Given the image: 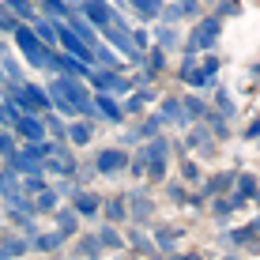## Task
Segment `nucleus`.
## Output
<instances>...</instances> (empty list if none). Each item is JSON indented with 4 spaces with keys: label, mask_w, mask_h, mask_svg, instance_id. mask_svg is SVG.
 <instances>
[{
    "label": "nucleus",
    "mask_w": 260,
    "mask_h": 260,
    "mask_svg": "<svg viewBox=\"0 0 260 260\" xmlns=\"http://www.w3.org/2000/svg\"><path fill=\"white\" fill-rule=\"evenodd\" d=\"M34 208H38V211H53V208H57V196H53V192H42V200L34 204Z\"/></svg>",
    "instance_id": "nucleus-20"
},
{
    "label": "nucleus",
    "mask_w": 260,
    "mask_h": 260,
    "mask_svg": "<svg viewBox=\"0 0 260 260\" xmlns=\"http://www.w3.org/2000/svg\"><path fill=\"white\" fill-rule=\"evenodd\" d=\"M87 15H91L94 23H110V8H106L102 0H87Z\"/></svg>",
    "instance_id": "nucleus-8"
},
{
    "label": "nucleus",
    "mask_w": 260,
    "mask_h": 260,
    "mask_svg": "<svg viewBox=\"0 0 260 260\" xmlns=\"http://www.w3.org/2000/svg\"><path fill=\"white\" fill-rule=\"evenodd\" d=\"M256 136H260V121H253V124L245 128V140H256Z\"/></svg>",
    "instance_id": "nucleus-24"
},
{
    "label": "nucleus",
    "mask_w": 260,
    "mask_h": 260,
    "mask_svg": "<svg viewBox=\"0 0 260 260\" xmlns=\"http://www.w3.org/2000/svg\"><path fill=\"white\" fill-rule=\"evenodd\" d=\"M76 211H79V215H98V196L79 192V196H76Z\"/></svg>",
    "instance_id": "nucleus-7"
},
{
    "label": "nucleus",
    "mask_w": 260,
    "mask_h": 260,
    "mask_svg": "<svg viewBox=\"0 0 260 260\" xmlns=\"http://www.w3.org/2000/svg\"><path fill=\"white\" fill-rule=\"evenodd\" d=\"M57 226H60V234H76L79 230V211H57Z\"/></svg>",
    "instance_id": "nucleus-6"
},
{
    "label": "nucleus",
    "mask_w": 260,
    "mask_h": 260,
    "mask_svg": "<svg viewBox=\"0 0 260 260\" xmlns=\"http://www.w3.org/2000/svg\"><path fill=\"white\" fill-rule=\"evenodd\" d=\"M94 170H102V174H121V170H128V155H124V151H117V147L98 151Z\"/></svg>",
    "instance_id": "nucleus-1"
},
{
    "label": "nucleus",
    "mask_w": 260,
    "mask_h": 260,
    "mask_svg": "<svg viewBox=\"0 0 260 260\" xmlns=\"http://www.w3.org/2000/svg\"><path fill=\"white\" fill-rule=\"evenodd\" d=\"M15 132H19V136H38V140H42V121H34V117H23L19 124H15Z\"/></svg>",
    "instance_id": "nucleus-10"
},
{
    "label": "nucleus",
    "mask_w": 260,
    "mask_h": 260,
    "mask_svg": "<svg viewBox=\"0 0 260 260\" xmlns=\"http://www.w3.org/2000/svg\"><path fill=\"white\" fill-rule=\"evenodd\" d=\"M238 185V174L234 170H226V174H215V177H208V185H204V192H211V196H219V192H230Z\"/></svg>",
    "instance_id": "nucleus-2"
},
{
    "label": "nucleus",
    "mask_w": 260,
    "mask_h": 260,
    "mask_svg": "<svg viewBox=\"0 0 260 260\" xmlns=\"http://www.w3.org/2000/svg\"><path fill=\"white\" fill-rule=\"evenodd\" d=\"M181 177H185V185H200V166H196L192 158H185L181 162Z\"/></svg>",
    "instance_id": "nucleus-14"
},
{
    "label": "nucleus",
    "mask_w": 260,
    "mask_h": 260,
    "mask_svg": "<svg viewBox=\"0 0 260 260\" xmlns=\"http://www.w3.org/2000/svg\"><path fill=\"white\" fill-rule=\"evenodd\" d=\"M215 34H219V15H215V19H204V23L192 30V46H196V42H200V46H211Z\"/></svg>",
    "instance_id": "nucleus-3"
},
{
    "label": "nucleus",
    "mask_w": 260,
    "mask_h": 260,
    "mask_svg": "<svg viewBox=\"0 0 260 260\" xmlns=\"http://www.w3.org/2000/svg\"><path fill=\"white\" fill-rule=\"evenodd\" d=\"M23 249H26V241H19V238H4V260H8V256H19Z\"/></svg>",
    "instance_id": "nucleus-17"
},
{
    "label": "nucleus",
    "mask_w": 260,
    "mask_h": 260,
    "mask_svg": "<svg viewBox=\"0 0 260 260\" xmlns=\"http://www.w3.org/2000/svg\"><path fill=\"white\" fill-rule=\"evenodd\" d=\"M170 200H174V204H189V189H185V185H170Z\"/></svg>",
    "instance_id": "nucleus-19"
},
{
    "label": "nucleus",
    "mask_w": 260,
    "mask_h": 260,
    "mask_svg": "<svg viewBox=\"0 0 260 260\" xmlns=\"http://www.w3.org/2000/svg\"><path fill=\"white\" fill-rule=\"evenodd\" d=\"M215 72H219V60H204V68H196V72H192L189 83H192V87H208Z\"/></svg>",
    "instance_id": "nucleus-4"
},
{
    "label": "nucleus",
    "mask_w": 260,
    "mask_h": 260,
    "mask_svg": "<svg viewBox=\"0 0 260 260\" xmlns=\"http://www.w3.org/2000/svg\"><path fill=\"white\" fill-rule=\"evenodd\" d=\"M177 234H181V230H170V226H162V230L155 234L158 249H174V245H177Z\"/></svg>",
    "instance_id": "nucleus-15"
},
{
    "label": "nucleus",
    "mask_w": 260,
    "mask_h": 260,
    "mask_svg": "<svg viewBox=\"0 0 260 260\" xmlns=\"http://www.w3.org/2000/svg\"><path fill=\"white\" fill-rule=\"evenodd\" d=\"M174 260H204L200 253H185V256H174Z\"/></svg>",
    "instance_id": "nucleus-26"
},
{
    "label": "nucleus",
    "mask_w": 260,
    "mask_h": 260,
    "mask_svg": "<svg viewBox=\"0 0 260 260\" xmlns=\"http://www.w3.org/2000/svg\"><path fill=\"white\" fill-rule=\"evenodd\" d=\"M158 46H177V30H158Z\"/></svg>",
    "instance_id": "nucleus-21"
},
{
    "label": "nucleus",
    "mask_w": 260,
    "mask_h": 260,
    "mask_svg": "<svg viewBox=\"0 0 260 260\" xmlns=\"http://www.w3.org/2000/svg\"><path fill=\"white\" fill-rule=\"evenodd\" d=\"M72 143H79V147L91 143V124H76V128H72Z\"/></svg>",
    "instance_id": "nucleus-18"
},
{
    "label": "nucleus",
    "mask_w": 260,
    "mask_h": 260,
    "mask_svg": "<svg viewBox=\"0 0 260 260\" xmlns=\"http://www.w3.org/2000/svg\"><path fill=\"white\" fill-rule=\"evenodd\" d=\"M98 241H102L106 249H121V234H117V230H113V226H106L102 234H98Z\"/></svg>",
    "instance_id": "nucleus-16"
},
{
    "label": "nucleus",
    "mask_w": 260,
    "mask_h": 260,
    "mask_svg": "<svg viewBox=\"0 0 260 260\" xmlns=\"http://www.w3.org/2000/svg\"><path fill=\"white\" fill-rule=\"evenodd\" d=\"M219 15H238V4H219Z\"/></svg>",
    "instance_id": "nucleus-25"
},
{
    "label": "nucleus",
    "mask_w": 260,
    "mask_h": 260,
    "mask_svg": "<svg viewBox=\"0 0 260 260\" xmlns=\"http://www.w3.org/2000/svg\"><path fill=\"white\" fill-rule=\"evenodd\" d=\"M177 8H181V15H200V4H196V0H181Z\"/></svg>",
    "instance_id": "nucleus-22"
},
{
    "label": "nucleus",
    "mask_w": 260,
    "mask_h": 260,
    "mask_svg": "<svg viewBox=\"0 0 260 260\" xmlns=\"http://www.w3.org/2000/svg\"><path fill=\"white\" fill-rule=\"evenodd\" d=\"M106 215H110L113 222H121L124 215H128V204H121V196H113V200H106Z\"/></svg>",
    "instance_id": "nucleus-9"
},
{
    "label": "nucleus",
    "mask_w": 260,
    "mask_h": 260,
    "mask_svg": "<svg viewBox=\"0 0 260 260\" xmlns=\"http://www.w3.org/2000/svg\"><path fill=\"white\" fill-rule=\"evenodd\" d=\"M98 110H102L106 121H121V106L113 102V98H98Z\"/></svg>",
    "instance_id": "nucleus-11"
},
{
    "label": "nucleus",
    "mask_w": 260,
    "mask_h": 260,
    "mask_svg": "<svg viewBox=\"0 0 260 260\" xmlns=\"http://www.w3.org/2000/svg\"><path fill=\"white\" fill-rule=\"evenodd\" d=\"M222 260H238V256H222Z\"/></svg>",
    "instance_id": "nucleus-27"
},
{
    "label": "nucleus",
    "mask_w": 260,
    "mask_h": 260,
    "mask_svg": "<svg viewBox=\"0 0 260 260\" xmlns=\"http://www.w3.org/2000/svg\"><path fill=\"white\" fill-rule=\"evenodd\" d=\"M230 211H234V200H230V196H226V200H222V196H215V204H211V215H215V219H230Z\"/></svg>",
    "instance_id": "nucleus-12"
},
{
    "label": "nucleus",
    "mask_w": 260,
    "mask_h": 260,
    "mask_svg": "<svg viewBox=\"0 0 260 260\" xmlns=\"http://www.w3.org/2000/svg\"><path fill=\"white\" fill-rule=\"evenodd\" d=\"M256 192H260L256 177H253V174H238V192H234V196H241V200H253Z\"/></svg>",
    "instance_id": "nucleus-5"
},
{
    "label": "nucleus",
    "mask_w": 260,
    "mask_h": 260,
    "mask_svg": "<svg viewBox=\"0 0 260 260\" xmlns=\"http://www.w3.org/2000/svg\"><path fill=\"white\" fill-rule=\"evenodd\" d=\"M185 117H211V113L200 98H185Z\"/></svg>",
    "instance_id": "nucleus-13"
},
{
    "label": "nucleus",
    "mask_w": 260,
    "mask_h": 260,
    "mask_svg": "<svg viewBox=\"0 0 260 260\" xmlns=\"http://www.w3.org/2000/svg\"><path fill=\"white\" fill-rule=\"evenodd\" d=\"M38 38H46V42H53V26H46V23H38Z\"/></svg>",
    "instance_id": "nucleus-23"
}]
</instances>
